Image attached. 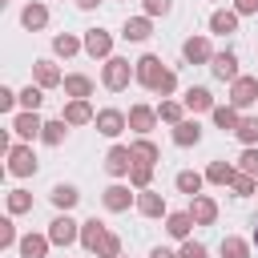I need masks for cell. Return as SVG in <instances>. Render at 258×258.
<instances>
[{"label":"cell","mask_w":258,"mask_h":258,"mask_svg":"<svg viewBox=\"0 0 258 258\" xmlns=\"http://www.w3.org/2000/svg\"><path fill=\"white\" fill-rule=\"evenodd\" d=\"M178 141H198V125H182V133H178Z\"/></svg>","instance_id":"7c38bea8"},{"label":"cell","mask_w":258,"mask_h":258,"mask_svg":"<svg viewBox=\"0 0 258 258\" xmlns=\"http://www.w3.org/2000/svg\"><path fill=\"white\" fill-rule=\"evenodd\" d=\"M153 258H174V254H166V250H157V254H153Z\"/></svg>","instance_id":"603a6c76"},{"label":"cell","mask_w":258,"mask_h":258,"mask_svg":"<svg viewBox=\"0 0 258 258\" xmlns=\"http://www.w3.org/2000/svg\"><path fill=\"white\" fill-rule=\"evenodd\" d=\"M186 53H190V57H206V45H202V41H190Z\"/></svg>","instance_id":"9a60e30c"},{"label":"cell","mask_w":258,"mask_h":258,"mask_svg":"<svg viewBox=\"0 0 258 258\" xmlns=\"http://www.w3.org/2000/svg\"><path fill=\"white\" fill-rule=\"evenodd\" d=\"M222 250H226V254H230V258H242V254H246V250H242V242H226Z\"/></svg>","instance_id":"e0dca14e"},{"label":"cell","mask_w":258,"mask_h":258,"mask_svg":"<svg viewBox=\"0 0 258 258\" xmlns=\"http://www.w3.org/2000/svg\"><path fill=\"white\" fill-rule=\"evenodd\" d=\"M81 4H97V0H81Z\"/></svg>","instance_id":"cb8c5ba5"},{"label":"cell","mask_w":258,"mask_h":258,"mask_svg":"<svg viewBox=\"0 0 258 258\" xmlns=\"http://www.w3.org/2000/svg\"><path fill=\"white\" fill-rule=\"evenodd\" d=\"M41 20H45L41 8H28V12H24V24H41Z\"/></svg>","instance_id":"5bb4252c"},{"label":"cell","mask_w":258,"mask_h":258,"mask_svg":"<svg viewBox=\"0 0 258 258\" xmlns=\"http://www.w3.org/2000/svg\"><path fill=\"white\" fill-rule=\"evenodd\" d=\"M218 77H234V57H218Z\"/></svg>","instance_id":"8992f818"},{"label":"cell","mask_w":258,"mask_h":258,"mask_svg":"<svg viewBox=\"0 0 258 258\" xmlns=\"http://www.w3.org/2000/svg\"><path fill=\"white\" fill-rule=\"evenodd\" d=\"M89 49H93V53H105V49H109V41L101 37V32H93V37H89Z\"/></svg>","instance_id":"9c48e42d"},{"label":"cell","mask_w":258,"mask_h":258,"mask_svg":"<svg viewBox=\"0 0 258 258\" xmlns=\"http://www.w3.org/2000/svg\"><path fill=\"white\" fill-rule=\"evenodd\" d=\"M53 198H57V206H73V202H77V194H73L69 186H57V190H53Z\"/></svg>","instance_id":"3957f363"},{"label":"cell","mask_w":258,"mask_h":258,"mask_svg":"<svg viewBox=\"0 0 258 258\" xmlns=\"http://www.w3.org/2000/svg\"><path fill=\"white\" fill-rule=\"evenodd\" d=\"M170 8V0H149V12H166Z\"/></svg>","instance_id":"44dd1931"},{"label":"cell","mask_w":258,"mask_h":258,"mask_svg":"<svg viewBox=\"0 0 258 258\" xmlns=\"http://www.w3.org/2000/svg\"><path fill=\"white\" fill-rule=\"evenodd\" d=\"M41 250H45V242H37V238H24V254H28V258H37Z\"/></svg>","instance_id":"8fae6325"},{"label":"cell","mask_w":258,"mask_h":258,"mask_svg":"<svg viewBox=\"0 0 258 258\" xmlns=\"http://www.w3.org/2000/svg\"><path fill=\"white\" fill-rule=\"evenodd\" d=\"M101 129H105V133H117V129H121V117H117V113H101Z\"/></svg>","instance_id":"5b68a950"},{"label":"cell","mask_w":258,"mask_h":258,"mask_svg":"<svg viewBox=\"0 0 258 258\" xmlns=\"http://www.w3.org/2000/svg\"><path fill=\"white\" fill-rule=\"evenodd\" d=\"M182 190H198V178H194V174H182Z\"/></svg>","instance_id":"d6986e66"},{"label":"cell","mask_w":258,"mask_h":258,"mask_svg":"<svg viewBox=\"0 0 258 258\" xmlns=\"http://www.w3.org/2000/svg\"><path fill=\"white\" fill-rule=\"evenodd\" d=\"M16 129H20L24 137H32V133H37V117H20V121H16Z\"/></svg>","instance_id":"52a82bcc"},{"label":"cell","mask_w":258,"mask_h":258,"mask_svg":"<svg viewBox=\"0 0 258 258\" xmlns=\"http://www.w3.org/2000/svg\"><path fill=\"white\" fill-rule=\"evenodd\" d=\"M12 170H16V174H28V170H32V157H28L24 149H16V153H12Z\"/></svg>","instance_id":"7a4b0ae2"},{"label":"cell","mask_w":258,"mask_h":258,"mask_svg":"<svg viewBox=\"0 0 258 258\" xmlns=\"http://www.w3.org/2000/svg\"><path fill=\"white\" fill-rule=\"evenodd\" d=\"M125 166H129V153H125V149H113V157H109V170H113V174H121Z\"/></svg>","instance_id":"277c9868"},{"label":"cell","mask_w":258,"mask_h":258,"mask_svg":"<svg viewBox=\"0 0 258 258\" xmlns=\"http://www.w3.org/2000/svg\"><path fill=\"white\" fill-rule=\"evenodd\" d=\"M53 238H57V242H69V238H73V222H69V218L53 222Z\"/></svg>","instance_id":"6da1fadb"},{"label":"cell","mask_w":258,"mask_h":258,"mask_svg":"<svg viewBox=\"0 0 258 258\" xmlns=\"http://www.w3.org/2000/svg\"><path fill=\"white\" fill-rule=\"evenodd\" d=\"M214 28L226 32V28H234V16H214Z\"/></svg>","instance_id":"2e32d148"},{"label":"cell","mask_w":258,"mask_h":258,"mask_svg":"<svg viewBox=\"0 0 258 258\" xmlns=\"http://www.w3.org/2000/svg\"><path fill=\"white\" fill-rule=\"evenodd\" d=\"M190 105H194V109H206V105H210V97H206L202 89H194V93H190Z\"/></svg>","instance_id":"ba28073f"},{"label":"cell","mask_w":258,"mask_h":258,"mask_svg":"<svg viewBox=\"0 0 258 258\" xmlns=\"http://www.w3.org/2000/svg\"><path fill=\"white\" fill-rule=\"evenodd\" d=\"M170 230H174V234H186V230H190V218H186V214H178V218L170 222Z\"/></svg>","instance_id":"30bf717a"},{"label":"cell","mask_w":258,"mask_h":258,"mask_svg":"<svg viewBox=\"0 0 258 258\" xmlns=\"http://www.w3.org/2000/svg\"><path fill=\"white\" fill-rule=\"evenodd\" d=\"M242 161H246V170H258V153H246Z\"/></svg>","instance_id":"7402d4cb"},{"label":"cell","mask_w":258,"mask_h":258,"mask_svg":"<svg viewBox=\"0 0 258 258\" xmlns=\"http://www.w3.org/2000/svg\"><path fill=\"white\" fill-rule=\"evenodd\" d=\"M125 32H129V37H133V41H141V37H145V20H137V24H129Z\"/></svg>","instance_id":"4fadbf2b"},{"label":"cell","mask_w":258,"mask_h":258,"mask_svg":"<svg viewBox=\"0 0 258 258\" xmlns=\"http://www.w3.org/2000/svg\"><path fill=\"white\" fill-rule=\"evenodd\" d=\"M109 206H125V190H109Z\"/></svg>","instance_id":"ac0fdd59"},{"label":"cell","mask_w":258,"mask_h":258,"mask_svg":"<svg viewBox=\"0 0 258 258\" xmlns=\"http://www.w3.org/2000/svg\"><path fill=\"white\" fill-rule=\"evenodd\" d=\"M182 258H206V250H202V246H186V254H182Z\"/></svg>","instance_id":"ffe728a7"}]
</instances>
